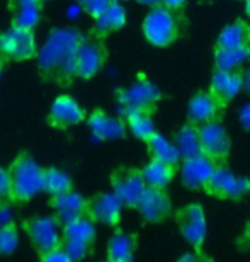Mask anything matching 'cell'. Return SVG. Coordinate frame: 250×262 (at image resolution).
Masks as SVG:
<instances>
[{
	"label": "cell",
	"mask_w": 250,
	"mask_h": 262,
	"mask_svg": "<svg viewBox=\"0 0 250 262\" xmlns=\"http://www.w3.org/2000/svg\"><path fill=\"white\" fill-rule=\"evenodd\" d=\"M83 34L75 28H56L38 51V70L43 82L70 87L75 80L77 50Z\"/></svg>",
	"instance_id": "cell-1"
},
{
	"label": "cell",
	"mask_w": 250,
	"mask_h": 262,
	"mask_svg": "<svg viewBox=\"0 0 250 262\" xmlns=\"http://www.w3.org/2000/svg\"><path fill=\"white\" fill-rule=\"evenodd\" d=\"M7 169L10 176V203L22 206L43 191L44 169L38 165L29 151H20Z\"/></svg>",
	"instance_id": "cell-2"
},
{
	"label": "cell",
	"mask_w": 250,
	"mask_h": 262,
	"mask_svg": "<svg viewBox=\"0 0 250 262\" xmlns=\"http://www.w3.org/2000/svg\"><path fill=\"white\" fill-rule=\"evenodd\" d=\"M143 34L148 43L157 48H165L174 43L179 34V28L172 10L164 5L152 7L143 20Z\"/></svg>",
	"instance_id": "cell-3"
},
{
	"label": "cell",
	"mask_w": 250,
	"mask_h": 262,
	"mask_svg": "<svg viewBox=\"0 0 250 262\" xmlns=\"http://www.w3.org/2000/svg\"><path fill=\"white\" fill-rule=\"evenodd\" d=\"M60 223L55 216H31L22 222L24 232L33 244L34 250L38 252V257L51 252L53 249L61 245V235L58 233Z\"/></svg>",
	"instance_id": "cell-4"
},
{
	"label": "cell",
	"mask_w": 250,
	"mask_h": 262,
	"mask_svg": "<svg viewBox=\"0 0 250 262\" xmlns=\"http://www.w3.org/2000/svg\"><path fill=\"white\" fill-rule=\"evenodd\" d=\"M0 55L9 61H26L38 56L33 29L10 26L5 33H0Z\"/></svg>",
	"instance_id": "cell-5"
},
{
	"label": "cell",
	"mask_w": 250,
	"mask_h": 262,
	"mask_svg": "<svg viewBox=\"0 0 250 262\" xmlns=\"http://www.w3.org/2000/svg\"><path fill=\"white\" fill-rule=\"evenodd\" d=\"M112 192L116 194L126 208H137L143 192L147 191L143 170L133 167H118L111 174Z\"/></svg>",
	"instance_id": "cell-6"
},
{
	"label": "cell",
	"mask_w": 250,
	"mask_h": 262,
	"mask_svg": "<svg viewBox=\"0 0 250 262\" xmlns=\"http://www.w3.org/2000/svg\"><path fill=\"white\" fill-rule=\"evenodd\" d=\"M160 101V91L153 85L145 75H138L128 89L118 91V102L123 113L133 111V109H147L153 111L155 104Z\"/></svg>",
	"instance_id": "cell-7"
},
{
	"label": "cell",
	"mask_w": 250,
	"mask_h": 262,
	"mask_svg": "<svg viewBox=\"0 0 250 262\" xmlns=\"http://www.w3.org/2000/svg\"><path fill=\"white\" fill-rule=\"evenodd\" d=\"M204 191L211 196L221 199H242L250 192V179L247 177H238L228 169V167L218 164L211 179L208 181Z\"/></svg>",
	"instance_id": "cell-8"
},
{
	"label": "cell",
	"mask_w": 250,
	"mask_h": 262,
	"mask_svg": "<svg viewBox=\"0 0 250 262\" xmlns=\"http://www.w3.org/2000/svg\"><path fill=\"white\" fill-rule=\"evenodd\" d=\"M107 61V51L104 48L102 41L94 36H83L79 50H77L75 72L80 78H94Z\"/></svg>",
	"instance_id": "cell-9"
},
{
	"label": "cell",
	"mask_w": 250,
	"mask_h": 262,
	"mask_svg": "<svg viewBox=\"0 0 250 262\" xmlns=\"http://www.w3.org/2000/svg\"><path fill=\"white\" fill-rule=\"evenodd\" d=\"M175 220H177V225H179L182 237H184L196 250H199L208 235L206 214L201 204L192 203V204H187L184 208H180L175 214Z\"/></svg>",
	"instance_id": "cell-10"
},
{
	"label": "cell",
	"mask_w": 250,
	"mask_h": 262,
	"mask_svg": "<svg viewBox=\"0 0 250 262\" xmlns=\"http://www.w3.org/2000/svg\"><path fill=\"white\" fill-rule=\"evenodd\" d=\"M197 128H199L202 154L216 162L225 160L228 154H230V146H232L230 136H228L225 126L220 121L213 119V121L199 124Z\"/></svg>",
	"instance_id": "cell-11"
},
{
	"label": "cell",
	"mask_w": 250,
	"mask_h": 262,
	"mask_svg": "<svg viewBox=\"0 0 250 262\" xmlns=\"http://www.w3.org/2000/svg\"><path fill=\"white\" fill-rule=\"evenodd\" d=\"M85 119V111L72 96H58L51 104V109L46 116L48 126L55 129H66L74 124H79Z\"/></svg>",
	"instance_id": "cell-12"
},
{
	"label": "cell",
	"mask_w": 250,
	"mask_h": 262,
	"mask_svg": "<svg viewBox=\"0 0 250 262\" xmlns=\"http://www.w3.org/2000/svg\"><path fill=\"white\" fill-rule=\"evenodd\" d=\"M218 164H220V162L210 159V157L204 154L192 157V159H186L182 162V167H180L182 184L191 191L204 189Z\"/></svg>",
	"instance_id": "cell-13"
},
{
	"label": "cell",
	"mask_w": 250,
	"mask_h": 262,
	"mask_svg": "<svg viewBox=\"0 0 250 262\" xmlns=\"http://www.w3.org/2000/svg\"><path fill=\"white\" fill-rule=\"evenodd\" d=\"M124 204L114 192H99L88 199V216L96 223L116 227L121 220Z\"/></svg>",
	"instance_id": "cell-14"
},
{
	"label": "cell",
	"mask_w": 250,
	"mask_h": 262,
	"mask_svg": "<svg viewBox=\"0 0 250 262\" xmlns=\"http://www.w3.org/2000/svg\"><path fill=\"white\" fill-rule=\"evenodd\" d=\"M50 206L53 208V216L60 223V227H63L72 220L83 216V214H88V199L75 191L50 196Z\"/></svg>",
	"instance_id": "cell-15"
},
{
	"label": "cell",
	"mask_w": 250,
	"mask_h": 262,
	"mask_svg": "<svg viewBox=\"0 0 250 262\" xmlns=\"http://www.w3.org/2000/svg\"><path fill=\"white\" fill-rule=\"evenodd\" d=\"M170 198L167 196L165 189L162 187H152L148 186L147 191L143 192L140 199L137 209L140 214L150 223H160L170 214Z\"/></svg>",
	"instance_id": "cell-16"
},
{
	"label": "cell",
	"mask_w": 250,
	"mask_h": 262,
	"mask_svg": "<svg viewBox=\"0 0 250 262\" xmlns=\"http://www.w3.org/2000/svg\"><path fill=\"white\" fill-rule=\"evenodd\" d=\"M223 102L211 91H201L196 96H192L187 107V118L189 123L199 126L202 123L213 121L221 113Z\"/></svg>",
	"instance_id": "cell-17"
},
{
	"label": "cell",
	"mask_w": 250,
	"mask_h": 262,
	"mask_svg": "<svg viewBox=\"0 0 250 262\" xmlns=\"http://www.w3.org/2000/svg\"><path fill=\"white\" fill-rule=\"evenodd\" d=\"M87 126L97 140H119L126 136V121L107 116L101 107L94 109L87 118Z\"/></svg>",
	"instance_id": "cell-18"
},
{
	"label": "cell",
	"mask_w": 250,
	"mask_h": 262,
	"mask_svg": "<svg viewBox=\"0 0 250 262\" xmlns=\"http://www.w3.org/2000/svg\"><path fill=\"white\" fill-rule=\"evenodd\" d=\"M10 26L36 29L43 15V0H7Z\"/></svg>",
	"instance_id": "cell-19"
},
{
	"label": "cell",
	"mask_w": 250,
	"mask_h": 262,
	"mask_svg": "<svg viewBox=\"0 0 250 262\" xmlns=\"http://www.w3.org/2000/svg\"><path fill=\"white\" fill-rule=\"evenodd\" d=\"M242 87H243V72H238V70L230 72V70H220V68H216V72L213 73V78H211L210 91L215 94L223 104H226L240 92Z\"/></svg>",
	"instance_id": "cell-20"
},
{
	"label": "cell",
	"mask_w": 250,
	"mask_h": 262,
	"mask_svg": "<svg viewBox=\"0 0 250 262\" xmlns=\"http://www.w3.org/2000/svg\"><path fill=\"white\" fill-rule=\"evenodd\" d=\"M94 28L90 29V36L104 41L107 36L116 33L126 24V10L119 2H112L107 7L104 14L99 15L97 19H94Z\"/></svg>",
	"instance_id": "cell-21"
},
{
	"label": "cell",
	"mask_w": 250,
	"mask_h": 262,
	"mask_svg": "<svg viewBox=\"0 0 250 262\" xmlns=\"http://www.w3.org/2000/svg\"><path fill=\"white\" fill-rule=\"evenodd\" d=\"M94 223L96 222L88 214L72 220V222L61 227V240L63 242L82 244L92 249L94 242H96V225Z\"/></svg>",
	"instance_id": "cell-22"
},
{
	"label": "cell",
	"mask_w": 250,
	"mask_h": 262,
	"mask_svg": "<svg viewBox=\"0 0 250 262\" xmlns=\"http://www.w3.org/2000/svg\"><path fill=\"white\" fill-rule=\"evenodd\" d=\"M137 250V237L123 230L112 233L107 242V259L111 262H129L134 257Z\"/></svg>",
	"instance_id": "cell-23"
},
{
	"label": "cell",
	"mask_w": 250,
	"mask_h": 262,
	"mask_svg": "<svg viewBox=\"0 0 250 262\" xmlns=\"http://www.w3.org/2000/svg\"><path fill=\"white\" fill-rule=\"evenodd\" d=\"M245 45H250V26L243 20H235V23L228 24L216 41V48L221 50L240 48Z\"/></svg>",
	"instance_id": "cell-24"
},
{
	"label": "cell",
	"mask_w": 250,
	"mask_h": 262,
	"mask_svg": "<svg viewBox=\"0 0 250 262\" xmlns=\"http://www.w3.org/2000/svg\"><path fill=\"white\" fill-rule=\"evenodd\" d=\"M123 114H124V118H126V124L129 131H131L138 140L147 143V141L157 133V131H155L153 119H152V111H147V109H133V111H126Z\"/></svg>",
	"instance_id": "cell-25"
},
{
	"label": "cell",
	"mask_w": 250,
	"mask_h": 262,
	"mask_svg": "<svg viewBox=\"0 0 250 262\" xmlns=\"http://www.w3.org/2000/svg\"><path fill=\"white\" fill-rule=\"evenodd\" d=\"M175 145L180 151L182 160L202 155V146L199 138V128L192 123H187L175 135Z\"/></svg>",
	"instance_id": "cell-26"
},
{
	"label": "cell",
	"mask_w": 250,
	"mask_h": 262,
	"mask_svg": "<svg viewBox=\"0 0 250 262\" xmlns=\"http://www.w3.org/2000/svg\"><path fill=\"white\" fill-rule=\"evenodd\" d=\"M142 170H143L145 181H147L148 186L162 187V189H165V187L172 182V179H174L175 165L167 164V162L158 160V159H152Z\"/></svg>",
	"instance_id": "cell-27"
},
{
	"label": "cell",
	"mask_w": 250,
	"mask_h": 262,
	"mask_svg": "<svg viewBox=\"0 0 250 262\" xmlns=\"http://www.w3.org/2000/svg\"><path fill=\"white\" fill-rule=\"evenodd\" d=\"M147 145H148V150H150L152 159L164 160V162H167V164H172V165H177L179 164V160L182 159L175 141L167 140L165 136L160 135V133H155L152 138L147 141Z\"/></svg>",
	"instance_id": "cell-28"
},
{
	"label": "cell",
	"mask_w": 250,
	"mask_h": 262,
	"mask_svg": "<svg viewBox=\"0 0 250 262\" xmlns=\"http://www.w3.org/2000/svg\"><path fill=\"white\" fill-rule=\"evenodd\" d=\"M43 191L50 196L65 194L74 191V181L66 172L56 167H46L43 174Z\"/></svg>",
	"instance_id": "cell-29"
},
{
	"label": "cell",
	"mask_w": 250,
	"mask_h": 262,
	"mask_svg": "<svg viewBox=\"0 0 250 262\" xmlns=\"http://www.w3.org/2000/svg\"><path fill=\"white\" fill-rule=\"evenodd\" d=\"M250 60V45L240 46V48H232V50H221L216 48L215 55V63L216 68L220 70H240L242 65H245Z\"/></svg>",
	"instance_id": "cell-30"
},
{
	"label": "cell",
	"mask_w": 250,
	"mask_h": 262,
	"mask_svg": "<svg viewBox=\"0 0 250 262\" xmlns=\"http://www.w3.org/2000/svg\"><path fill=\"white\" fill-rule=\"evenodd\" d=\"M19 233L15 223L9 222L0 227V255H10L17 249Z\"/></svg>",
	"instance_id": "cell-31"
},
{
	"label": "cell",
	"mask_w": 250,
	"mask_h": 262,
	"mask_svg": "<svg viewBox=\"0 0 250 262\" xmlns=\"http://www.w3.org/2000/svg\"><path fill=\"white\" fill-rule=\"evenodd\" d=\"M77 2L82 5L83 10H85L92 19H97L99 15L106 12L109 5L112 4V0H77Z\"/></svg>",
	"instance_id": "cell-32"
},
{
	"label": "cell",
	"mask_w": 250,
	"mask_h": 262,
	"mask_svg": "<svg viewBox=\"0 0 250 262\" xmlns=\"http://www.w3.org/2000/svg\"><path fill=\"white\" fill-rule=\"evenodd\" d=\"M66 252H69L70 259L72 260H80V259H85L88 254H92V249L90 247H85L82 244H75V242H63Z\"/></svg>",
	"instance_id": "cell-33"
},
{
	"label": "cell",
	"mask_w": 250,
	"mask_h": 262,
	"mask_svg": "<svg viewBox=\"0 0 250 262\" xmlns=\"http://www.w3.org/2000/svg\"><path fill=\"white\" fill-rule=\"evenodd\" d=\"M10 201V176L9 169L0 167V206Z\"/></svg>",
	"instance_id": "cell-34"
},
{
	"label": "cell",
	"mask_w": 250,
	"mask_h": 262,
	"mask_svg": "<svg viewBox=\"0 0 250 262\" xmlns=\"http://www.w3.org/2000/svg\"><path fill=\"white\" fill-rule=\"evenodd\" d=\"M41 260H43V262H72V259H70L69 252H66L63 242H61L60 247H56V249L51 250V252L43 255Z\"/></svg>",
	"instance_id": "cell-35"
},
{
	"label": "cell",
	"mask_w": 250,
	"mask_h": 262,
	"mask_svg": "<svg viewBox=\"0 0 250 262\" xmlns=\"http://www.w3.org/2000/svg\"><path fill=\"white\" fill-rule=\"evenodd\" d=\"M240 123L242 126L250 131V104H245L240 111Z\"/></svg>",
	"instance_id": "cell-36"
},
{
	"label": "cell",
	"mask_w": 250,
	"mask_h": 262,
	"mask_svg": "<svg viewBox=\"0 0 250 262\" xmlns=\"http://www.w3.org/2000/svg\"><path fill=\"white\" fill-rule=\"evenodd\" d=\"M187 0H162V5L167 9H170V10H177V9H180V7H184Z\"/></svg>",
	"instance_id": "cell-37"
},
{
	"label": "cell",
	"mask_w": 250,
	"mask_h": 262,
	"mask_svg": "<svg viewBox=\"0 0 250 262\" xmlns=\"http://www.w3.org/2000/svg\"><path fill=\"white\" fill-rule=\"evenodd\" d=\"M243 87H245V91L250 94V65L247 67V70L243 72Z\"/></svg>",
	"instance_id": "cell-38"
},
{
	"label": "cell",
	"mask_w": 250,
	"mask_h": 262,
	"mask_svg": "<svg viewBox=\"0 0 250 262\" xmlns=\"http://www.w3.org/2000/svg\"><path fill=\"white\" fill-rule=\"evenodd\" d=\"M138 4L142 5H148V7H157V5H162V0H137Z\"/></svg>",
	"instance_id": "cell-39"
},
{
	"label": "cell",
	"mask_w": 250,
	"mask_h": 262,
	"mask_svg": "<svg viewBox=\"0 0 250 262\" xmlns=\"http://www.w3.org/2000/svg\"><path fill=\"white\" fill-rule=\"evenodd\" d=\"M180 262H187V260H197V255L194 252H189V254H186V255H182V257H179Z\"/></svg>",
	"instance_id": "cell-40"
},
{
	"label": "cell",
	"mask_w": 250,
	"mask_h": 262,
	"mask_svg": "<svg viewBox=\"0 0 250 262\" xmlns=\"http://www.w3.org/2000/svg\"><path fill=\"white\" fill-rule=\"evenodd\" d=\"M243 240L250 245V222L247 223V228H245V233H243Z\"/></svg>",
	"instance_id": "cell-41"
},
{
	"label": "cell",
	"mask_w": 250,
	"mask_h": 262,
	"mask_svg": "<svg viewBox=\"0 0 250 262\" xmlns=\"http://www.w3.org/2000/svg\"><path fill=\"white\" fill-rule=\"evenodd\" d=\"M4 63H5V58L0 55V77H2V70H4Z\"/></svg>",
	"instance_id": "cell-42"
},
{
	"label": "cell",
	"mask_w": 250,
	"mask_h": 262,
	"mask_svg": "<svg viewBox=\"0 0 250 262\" xmlns=\"http://www.w3.org/2000/svg\"><path fill=\"white\" fill-rule=\"evenodd\" d=\"M245 12H247L248 19H250V0H245Z\"/></svg>",
	"instance_id": "cell-43"
},
{
	"label": "cell",
	"mask_w": 250,
	"mask_h": 262,
	"mask_svg": "<svg viewBox=\"0 0 250 262\" xmlns=\"http://www.w3.org/2000/svg\"><path fill=\"white\" fill-rule=\"evenodd\" d=\"M112 2H121V0H112Z\"/></svg>",
	"instance_id": "cell-44"
},
{
	"label": "cell",
	"mask_w": 250,
	"mask_h": 262,
	"mask_svg": "<svg viewBox=\"0 0 250 262\" xmlns=\"http://www.w3.org/2000/svg\"><path fill=\"white\" fill-rule=\"evenodd\" d=\"M43 2H48V0H43Z\"/></svg>",
	"instance_id": "cell-45"
}]
</instances>
